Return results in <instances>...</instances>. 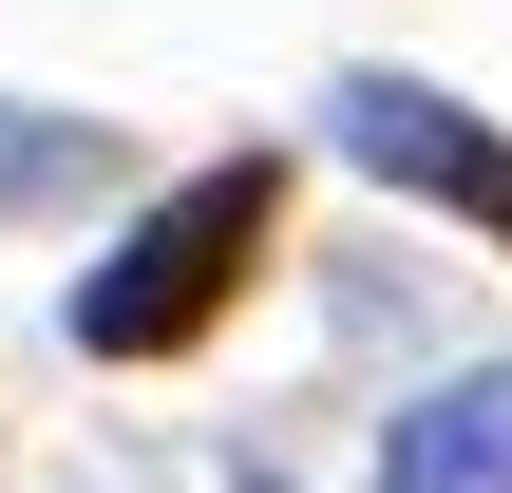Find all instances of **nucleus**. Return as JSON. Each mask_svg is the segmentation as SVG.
<instances>
[{
	"instance_id": "nucleus-5",
	"label": "nucleus",
	"mask_w": 512,
	"mask_h": 493,
	"mask_svg": "<svg viewBox=\"0 0 512 493\" xmlns=\"http://www.w3.org/2000/svg\"><path fill=\"white\" fill-rule=\"evenodd\" d=\"M247 493H285V475H247Z\"/></svg>"
},
{
	"instance_id": "nucleus-4",
	"label": "nucleus",
	"mask_w": 512,
	"mask_h": 493,
	"mask_svg": "<svg viewBox=\"0 0 512 493\" xmlns=\"http://www.w3.org/2000/svg\"><path fill=\"white\" fill-rule=\"evenodd\" d=\"M76 171H95L76 114H57V133H0V209H38V190H76Z\"/></svg>"
},
{
	"instance_id": "nucleus-1",
	"label": "nucleus",
	"mask_w": 512,
	"mask_h": 493,
	"mask_svg": "<svg viewBox=\"0 0 512 493\" xmlns=\"http://www.w3.org/2000/svg\"><path fill=\"white\" fill-rule=\"evenodd\" d=\"M285 247V152H209L190 190H152L95 266H76V361H190L228 304H247V266Z\"/></svg>"
},
{
	"instance_id": "nucleus-3",
	"label": "nucleus",
	"mask_w": 512,
	"mask_h": 493,
	"mask_svg": "<svg viewBox=\"0 0 512 493\" xmlns=\"http://www.w3.org/2000/svg\"><path fill=\"white\" fill-rule=\"evenodd\" d=\"M380 493H512V361L399 399V418H380Z\"/></svg>"
},
{
	"instance_id": "nucleus-2",
	"label": "nucleus",
	"mask_w": 512,
	"mask_h": 493,
	"mask_svg": "<svg viewBox=\"0 0 512 493\" xmlns=\"http://www.w3.org/2000/svg\"><path fill=\"white\" fill-rule=\"evenodd\" d=\"M323 133L380 171V190H418V209H475V228H512V133L494 114H456L437 76H342L323 95Z\"/></svg>"
}]
</instances>
